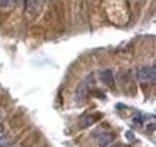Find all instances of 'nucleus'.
Returning <instances> with one entry per match:
<instances>
[{"mask_svg":"<svg viewBox=\"0 0 156 147\" xmlns=\"http://www.w3.org/2000/svg\"><path fill=\"white\" fill-rule=\"evenodd\" d=\"M136 77L140 81H155L156 73H155V66H146L140 68L136 70Z\"/></svg>","mask_w":156,"mask_h":147,"instance_id":"1","label":"nucleus"},{"mask_svg":"<svg viewBox=\"0 0 156 147\" xmlns=\"http://www.w3.org/2000/svg\"><path fill=\"white\" fill-rule=\"evenodd\" d=\"M125 135H126V137H127V138H128L130 141H134L135 139H136V137H135V134H133V132H132V131H130V130H128V131H127L126 132V134H125Z\"/></svg>","mask_w":156,"mask_h":147,"instance_id":"8","label":"nucleus"},{"mask_svg":"<svg viewBox=\"0 0 156 147\" xmlns=\"http://www.w3.org/2000/svg\"><path fill=\"white\" fill-rule=\"evenodd\" d=\"M95 121H96V120H95L93 117L88 116V117L84 118V119L82 120L81 124H82V126H83V127H88V126H92L93 124H94Z\"/></svg>","mask_w":156,"mask_h":147,"instance_id":"6","label":"nucleus"},{"mask_svg":"<svg viewBox=\"0 0 156 147\" xmlns=\"http://www.w3.org/2000/svg\"><path fill=\"white\" fill-rule=\"evenodd\" d=\"M88 90H89V85H88L87 81H81L79 85H77L76 90L74 93V99L76 102L82 101L86 95L88 94Z\"/></svg>","mask_w":156,"mask_h":147,"instance_id":"2","label":"nucleus"},{"mask_svg":"<svg viewBox=\"0 0 156 147\" xmlns=\"http://www.w3.org/2000/svg\"><path fill=\"white\" fill-rule=\"evenodd\" d=\"M113 140H114V135L112 134H101L99 136V138H98V145H99V147H106Z\"/></svg>","mask_w":156,"mask_h":147,"instance_id":"4","label":"nucleus"},{"mask_svg":"<svg viewBox=\"0 0 156 147\" xmlns=\"http://www.w3.org/2000/svg\"><path fill=\"white\" fill-rule=\"evenodd\" d=\"M2 135H4V130L2 129V126H0V137H1Z\"/></svg>","mask_w":156,"mask_h":147,"instance_id":"11","label":"nucleus"},{"mask_svg":"<svg viewBox=\"0 0 156 147\" xmlns=\"http://www.w3.org/2000/svg\"><path fill=\"white\" fill-rule=\"evenodd\" d=\"M109 147H117V145H110Z\"/></svg>","mask_w":156,"mask_h":147,"instance_id":"12","label":"nucleus"},{"mask_svg":"<svg viewBox=\"0 0 156 147\" xmlns=\"http://www.w3.org/2000/svg\"><path fill=\"white\" fill-rule=\"evenodd\" d=\"M43 1H44V0H43Z\"/></svg>","mask_w":156,"mask_h":147,"instance_id":"13","label":"nucleus"},{"mask_svg":"<svg viewBox=\"0 0 156 147\" xmlns=\"http://www.w3.org/2000/svg\"><path fill=\"white\" fill-rule=\"evenodd\" d=\"M24 1V8L26 11L28 13L33 12L36 8V0H23Z\"/></svg>","mask_w":156,"mask_h":147,"instance_id":"5","label":"nucleus"},{"mask_svg":"<svg viewBox=\"0 0 156 147\" xmlns=\"http://www.w3.org/2000/svg\"><path fill=\"white\" fill-rule=\"evenodd\" d=\"M9 1H10V0H0V5L3 6V7H5L9 3Z\"/></svg>","mask_w":156,"mask_h":147,"instance_id":"9","label":"nucleus"},{"mask_svg":"<svg viewBox=\"0 0 156 147\" xmlns=\"http://www.w3.org/2000/svg\"><path fill=\"white\" fill-rule=\"evenodd\" d=\"M100 80L107 86L114 85V77L110 70H105L100 73Z\"/></svg>","mask_w":156,"mask_h":147,"instance_id":"3","label":"nucleus"},{"mask_svg":"<svg viewBox=\"0 0 156 147\" xmlns=\"http://www.w3.org/2000/svg\"><path fill=\"white\" fill-rule=\"evenodd\" d=\"M11 146V139L7 135H2L0 137V147H10Z\"/></svg>","mask_w":156,"mask_h":147,"instance_id":"7","label":"nucleus"},{"mask_svg":"<svg viewBox=\"0 0 156 147\" xmlns=\"http://www.w3.org/2000/svg\"><path fill=\"white\" fill-rule=\"evenodd\" d=\"M147 129L151 130V131H153L154 130V124H151L150 126H147Z\"/></svg>","mask_w":156,"mask_h":147,"instance_id":"10","label":"nucleus"}]
</instances>
